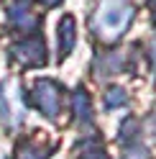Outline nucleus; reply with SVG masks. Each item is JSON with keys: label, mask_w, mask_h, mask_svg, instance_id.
<instances>
[{"label": "nucleus", "mask_w": 156, "mask_h": 159, "mask_svg": "<svg viewBox=\"0 0 156 159\" xmlns=\"http://www.w3.org/2000/svg\"><path fill=\"white\" fill-rule=\"evenodd\" d=\"M136 8L128 0H102L92 16V31L102 44H115L128 31Z\"/></svg>", "instance_id": "f257e3e1"}, {"label": "nucleus", "mask_w": 156, "mask_h": 159, "mask_svg": "<svg viewBox=\"0 0 156 159\" xmlns=\"http://www.w3.org/2000/svg\"><path fill=\"white\" fill-rule=\"evenodd\" d=\"M33 105L41 111L46 118H56L62 111V87L54 82V80H41V82L33 85L31 90Z\"/></svg>", "instance_id": "f03ea898"}, {"label": "nucleus", "mask_w": 156, "mask_h": 159, "mask_svg": "<svg viewBox=\"0 0 156 159\" xmlns=\"http://www.w3.org/2000/svg\"><path fill=\"white\" fill-rule=\"evenodd\" d=\"M11 57L21 67H44L46 64V46L41 41V36H31L21 44H15L11 49Z\"/></svg>", "instance_id": "7ed1b4c3"}, {"label": "nucleus", "mask_w": 156, "mask_h": 159, "mask_svg": "<svg viewBox=\"0 0 156 159\" xmlns=\"http://www.w3.org/2000/svg\"><path fill=\"white\" fill-rule=\"evenodd\" d=\"M8 21H11L13 28H21V31H33L36 23H38L33 11L26 3H15V5L8 8Z\"/></svg>", "instance_id": "20e7f679"}, {"label": "nucleus", "mask_w": 156, "mask_h": 159, "mask_svg": "<svg viewBox=\"0 0 156 159\" xmlns=\"http://www.w3.org/2000/svg\"><path fill=\"white\" fill-rule=\"evenodd\" d=\"M56 36H59V59L69 57V52L74 49V36H77V26H74V18L72 16H64L59 21Z\"/></svg>", "instance_id": "39448f33"}, {"label": "nucleus", "mask_w": 156, "mask_h": 159, "mask_svg": "<svg viewBox=\"0 0 156 159\" xmlns=\"http://www.w3.org/2000/svg\"><path fill=\"white\" fill-rule=\"evenodd\" d=\"M72 98H74V118L80 123H90L92 121V111H90V98H87V93L82 87H77Z\"/></svg>", "instance_id": "423d86ee"}, {"label": "nucleus", "mask_w": 156, "mask_h": 159, "mask_svg": "<svg viewBox=\"0 0 156 159\" xmlns=\"http://www.w3.org/2000/svg\"><path fill=\"white\" fill-rule=\"evenodd\" d=\"M15 159H49V149H38L36 144H26L18 149Z\"/></svg>", "instance_id": "0eeeda50"}, {"label": "nucleus", "mask_w": 156, "mask_h": 159, "mask_svg": "<svg viewBox=\"0 0 156 159\" xmlns=\"http://www.w3.org/2000/svg\"><path fill=\"white\" fill-rule=\"evenodd\" d=\"M125 100H128V95H125V90L123 87H110L108 93H105V105L110 108H120V105H125Z\"/></svg>", "instance_id": "6e6552de"}, {"label": "nucleus", "mask_w": 156, "mask_h": 159, "mask_svg": "<svg viewBox=\"0 0 156 159\" xmlns=\"http://www.w3.org/2000/svg\"><path fill=\"white\" fill-rule=\"evenodd\" d=\"M149 54H151V62L156 64V39L151 41V49H149Z\"/></svg>", "instance_id": "1a4fd4ad"}, {"label": "nucleus", "mask_w": 156, "mask_h": 159, "mask_svg": "<svg viewBox=\"0 0 156 159\" xmlns=\"http://www.w3.org/2000/svg\"><path fill=\"white\" fill-rule=\"evenodd\" d=\"M41 3H44V5H59L62 0H41Z\"/></svg>", "instance_id": "9d476101"}]
</instances>
